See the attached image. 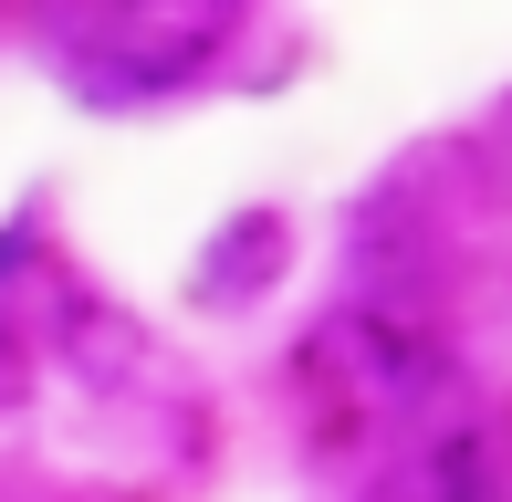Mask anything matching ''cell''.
<instances>
[{"instance_id": "cell-1", "label": "cell", "mask_w": 512, "mask_h": 502, "mask_svg": "<svg viewBox=\"0 0 512 502\" xmlns=\"http://www.w3.org/2000/svg\"><path fill=\"white\" fill-rule=\"evenodd\" d=\"M230 32H241V0H105L84 74L95 95H168L230 53Z\"/></svg>"}, {"instance_id": "cell-2", "label": "cell", "mask_w": 512, "mask_h": 502, "mask_svg": "<svg viewBox=\"0 0 512 502\" xmlns=\"http://www.w3.org/2000/svg\"><path fill=\"white\" fill-rule=\"evenodd\" d=\"M283 272V220L272 210H241V220H220V241H209V262L189 272V293L209 314H230V304H251V293Z\"/></svg>"}, {"instance_id": "cell-3", "label": "cell", "mask_w": 512, "mask_h": 502, "mask_svg": "<svg viewBox=\"0 0 512 502\" xmlns=\"http://www.w3.org/2000/svg\"><path fill=\"white\" fill-rule=\"evenodd\" d=\"M418 502H512V450L492 419H460L429 440V471H418Z\"/></svg>"}, {"instance_id": "cell-4", "label": "cell", "mask_w": 512, "mask_h": 502, "mask_svg": "<svg viewBox=\"0 0 512 502\" xmlns=\"http://www.w3.org/2000/svg\"><path fill=\"white\" fill-rule=\"evenodd\" d=\"M21 398H32V346H21V335H0V419H11Z\"/></svg>"}]
</instances>
